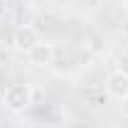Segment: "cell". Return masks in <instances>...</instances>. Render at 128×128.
Listing matches in <instances>:
<instances>
[{"label": "cell", "instance_id": "cell-1", "mask_svg": "<svg viewBox=\"0 0 128 128\" xmlns=\"http://www.w3.org/2000/svg\"><path fill=\"white\" fill-rule=\"evenodd\" d=\"M32 98H34V89L25 81H15L10 84L5 91H2V106L10 113H22L32 106Z\"/></svg>", "mask_w": 128, "mask_h": 128}, {"label": "cell", "instance_id": "cell-2", "mask_svg": "<svg viewBox=\"0 0 128 128\" xmlns=\"http://www.w3.org/2000/svg\"><path fill=\"white\" fill-rule=\"evenodd\" d=\"M40 42V34H37V30L32 27V25H20L15 30V34H12V47L17 49V52H30L34 44Z\"/></svg>", "mask_w": 128, "mask_h": 128}, {"label": "cell", "instance_id": "cell-3", "mask_svg": "<svg viewBox=\"0 0 128 128\" xmlns=\"http://www.w3.org/2000/svg\"><path fill=\"white\" fill-rule=\"evenodd\" d=\"M54 54H57V49H54V44H49V42H37L34 47L27 52V59H30V64H34V66H49V64L54 62Z\"/></svg>", "mask_w": 128, "mask_h": 128}, {"label": "cell", "instance_id": "cell-4", "mask_svg": "<svg viewBox=\"0 0 128 128\" xmlns=\"http://www.w3.org/2000/svg\"><path fill=\"white\" fill-rule=\"evenodd\" d=\"M106 94L111 96V98H116V101L126 98L128 96V74H123L121 69L111 72L106 76Z\"/></svg>", "mask_w": 128, "mask_h": 128}, {"label": "cell", "instance_id": "cell-5", "mask_svg": "<svg viewBox=\"0 0 128 128\" xmlns=\"http://www.w3.org/2000/svg\"><path fill=\"white\" fill-rule=\"evenodd\" d=\"M118 69H121L123 74H128V49L123 52V57H121V66H118Z\"/></svg>", "mask_w": 128, "mask_h": 128}, {"label": "cell", "instance_id": "cell-6", "mask_svg": "<svg viewBox=\"0 0 128 128\" xmlns=\"http://www.w3.org/2000/svg\"><path fill=\"white\" fill-rule=\"evenodd\" d=\"M8 0H0V20H5V15H8Z\"/></svg>", "mask_w": 128, "mask_h": 128}, {"label": "cell", "instance_id": "cell-7", "mask_svg": "<svg viewBox=\"0 0 128 128\" xmlns=\"http://www.w3.org/2000/svg\"><path fill=\"white\" fill-rule=\"evenodd\" d=\"M118 108H121V113L128 118V96H126V98H121V106H118Z\"/></svg>", "mask_w": 128, "mask_h": 128}, {"label": "cell", "instance_id": "cell-8", "mask_svg": "<svg viewBox=\"0 0 128 128\" xmlns=\"http://www.w3.org/2000/svg\"><path fill=\"white\" fill-rule=\"evenodd\" d=\"M72 128H94V126H89V123H76V126H72Z\"/></svg>", "mask_w": 128, "mask_h": 128}, {"label": "cell", "instance_id": "cell-9", "mask_svg": "<svg viewBox=\"0 0 128 128\" xmlns=\"http://www.w3.org/2000/svg\"><path fill=\"white\" fill-rule=\"evenodd\" d=\"M123 10H126V12H128V0H123Z\"/></svg>", "mask_w": 128, "mask_h": 128}, {"label": "cell", "instance_id": "cell-10", "mask_svg": "<svg viewBox=\"0 0 128 128\" xmlns=\"http://www.w3.org/2000/svg\"><path fill=\"white\" fill-rule=\"evenodd\" d=\"M0 128H5V126H0Z\"/></svg>", "mask_w": 128, "mask_h": 128}]
</instances>
